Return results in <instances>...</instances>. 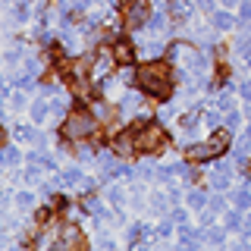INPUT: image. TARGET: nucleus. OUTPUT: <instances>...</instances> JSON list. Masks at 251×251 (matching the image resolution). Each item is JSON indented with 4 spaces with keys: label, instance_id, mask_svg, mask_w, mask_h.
Masks as SVG:
<instances>
[{
    "label": "nucleus",
    "instance_id": "obj_1",
    "mask_svg": "<svg viewBox=\"0 0 251 251\" xmlns=\"http://www.w3.org/2000/svg\"><path fill=\"white\" fill-rule=\"evenodd\" d=\"M138 85L151 98H170V69L163 63H148L138 69Z\"/></svg>",
    "mask_w": 251,
    "mask_h": 251
},
{
    "label": "nucleus",
    "instance_id": "obj_2",
    "mask_svg": "<svg viewBox=\"0 0 251 251\" xmlns=\"http://www.w3.org/2000/svg\"><path fill=\"white\" fill-rule=\"evenodd\" d=\"M135 138H138V151H167L170 148V138L163 132V126H154V123H135Z\"/></svg>",
    "mask_w": 251,
    "mask_h": 251
},
{
    "label": "nucleus",
    "instance_id": "obj_3",
    "mask_svg": "<svg viewBox=\"0 0 251 251\" xmlns=\"http://www.w3.org/2000/svg\"><path fill=\"white\" fill-rule=\"evenodd\" d=\"M63 132H66V138H88L98 132V126H94V116L88 110H75V113L66 116V126H63Z\"/></svg>",
    "mask_w": 251,
    "mask_h": 251
},
{
    "label": "nucleus",
    "instance_id": "obj_4",
    "mask_svg": "<svg viewBox=\"0 0 251 251\" xmlns=\"http://www.w3.org/2000/svg\"><path fill=\"white\" fill-rule=\"evenodd\" d=\"M50 251H85V239H82V232H78L75 226H66V229L60 232V239L50 245Z\"/></svg>",
    "mask_w": 251,
    "mask_h": 251
},
{
    "label": "nucleus",
    "instance_id": "obj_5",
    "mask_svg": "<svg viewBox=\"0 0 251 251\" xmlns=\"http://www.w3.org/2000/svg\"><path fill=\"white\" fill-rule=\"evenodd\" d=\"M148 19H151V6H148V0H129V3H126V22H129V28L145 25Z\"/></svg>",
    "mask_w": 251,
    "mask_h": 251
},
{
    "label": "nucleus",
    "instance_id": "obj_6",
    "mask_svg": "<svg viewBox=\"0 0 251 251\" xmlns=\"http://www.w3.org/2000/svg\"><path fill=\"white\" fill-rule=\"evenodd\" d=\"M135 148H138L135 129H129L126 135H120V138H116V154H120V157H129V154H135Z\"/></svg>",
    "mask_w": 251,
    "mask_h": 251
},
{
    "label": "nucleus",
    "instance_id": "obj_7",
    "mask_svg": "<svg viewBox=\"0 0 251 251\" xmlns=\"http://www.w3.org/2000/svg\"><path fill=\"white\" fill-rule=\"evenodd\" d=\"M113 60L123 63V66H129V63L135 60V50H132V44H129V41H116V44H113Z\"/></svg>",
    "mask_w": 251,
    "mask_h": 251
},
{
    "label": "nucleus",
    "instance_id": "obj_8",
    "mask_svg": "<svg viewBox=\"0 0 251 251\" xmlns=\"http://www.w3.org/2000/svg\"><path fill=\"white\" fill-rule=\"evenodd\" d=\"M113 63H116V60H113V53H98V57L91 60V75H94V78H100L110 66H113Z\"/></svg>",
    "mask_w": 251,
    "mask_h": 251
},
{
    "label": "nucleus",
    "instance_id": "obj_9",
    "mask_svg": "<svg viewBox=\"0 0 251 251\" xmlns=\"http://www.w3.org/2000/svg\"><path fill=\"white\" fill-rule=\"evenodd\" d=\"M210 157H217L214 148H210V141L207 145H192L188 148V160H210Z\"/></svg>",
    "mask_w": 251,
    "mask_h": 251
},
{
    "label": "nucleus",
    "instance_id": "obj_10",
    "mask_svg": "<svg viewBox=\"0 0 251 251\" xmlns=\"http://www.w3.org/2000/svg\"><path fill=\"white\" fill-rule=\"evenodd\" d=\"M226 145H229V135H226L223 129H217L214 135H210V148H214V154H220V151H226Z\"/></svg>",
    "mask_w": 251,
    "mask_h": 251
},
{
    "label": "nucleus",
    "instance_id": "obj_11",
    "mask_svg": "<svg viewBox=\"0 0 251 251\" xmlns=\"http://www.w3.org/2000/svg\"><path fill=\"white\" fill-rule=\"evenodd\" d=\"M170 13L176 16V19H188V13H192V6H188L185 0H173V3H170Z\"/></svg>",
    "mask_w": 251,
    "mask_h": 251
},
{
    "label": "nucleus",
    "instance_id": "obj_12",
    "mask_svg": "<svg viewBox=\"0 0 251 251\" xmlns=\"http://www.w3.org/2000/svg\"><path fill=\"white\" fill-rule=\"evenodd\" d=\"M16 135H19L22 141H44L35 129H28V126H19V129H16Z\"/></svg>",
    "mask_w": 251,
    "mask_h": 251
},
{
    "label": "nucleus",
    "instance_id": "obj_13",
    "mask_svg": "<svg viewBox=\"0 0 251 251\" xmlns=\"http://www.w3.org/2000/svg\"><path fill=\"white\" fill-rule=\"evenodd\" d=\"M188 204H192L195 210L207 207V195H204V192H192V195H188Z\"/></svg>",
    "mask_w": 251,
    "mask_h": 251
},
{
    "label": "nucleus",
    "instance_id": "obj_14",
    "mask_svg": "<svg viewBox=\"0 0 251 251\" xmlns=\"http://www.w3.org/2000/svg\"><path fill=\"white\" fill-rule=\"evenodd\" d=\"M214 25H217V28H229V25H232V16L217 13V16H214Z\"/></svg>",
    "mask_w": 251,
    "mask_h": 251
},
{
    "label": "nucleus",
    "instance_id": "obj_15",
    "mask_svg": "<svg viewBox=\"0 0 251 251\" xmlns=\"http://www.w3.org/2000/svg\"><path fill=\"white\" fill-rule=\"evenodd\" d=\"M145 50H148V57H151V60H157L163 47H160V41H148V44H145Z\"/></svg>",
    "mask_w": 251,
    "mask_h": 251
},
{
    "label": "nucleus",
    "instance_id": "obj_16",
    "mask_svg": "<svg viewBox=\"0 0 251 251\" xmlns=\"http://www.w3.org/2000/svg\"><path fill=\"white\" fill-rule=\"evenodd\" d=\"M3 163H6V167L19 163V151H16V148H6V151H3Z\"/></svg>",
    "mask_w": 251,
    "mask_h": 251
},
{
    "label": "nucleus",
    "instance_id": "obj_17",
    "mask_svg": "<svg viewBox=\"0 0 251 251\" xmlns=\"http://www.w3.org/2000/svg\"><path fill=\"white\" fill-rule=\"evenodd\" d=\"M16 201H19V207H22V210H28V207H31V204H35V195H28V192H22V195H19V198H16Z\"/></svg>",
    "mask_w": 251,
    "mask_h": 251
},
{
    "label": "nucleus",
    "instance_id": "obj_18",
    "mask_svg": "<svg viewBox=\"0 0 251 251\" xmlns=\"http://www.w3.org/2000/svg\"><path fill=\"white\" fill-rule=\"evenodd\" d=\"M47 110H50V107H47V104H35V107H31V116H35V120L41 123L44 116H47Z\"/></svg>",
    "mask_w": 251,
    "mask_h": 251
},
{
    "label": "nucleus",
    "instance_id": "obj_19",
    "mask_svg": "<svg viewBox=\"0 0 251 251\" xmlns=\"http://www.w3.org/2000/svg\"><path fill=\"white\" fill-rule=\"evenodd\" d=\"M195 126H198V113H188L185 120H182V129L185 132H195Z\"/></svg>",
    "mask_w": 251,
    "mask_h": 251
},
{
    "label": "nucleus",
    "instance_id": "obj_20",
    "mask_svg": "<svg viewBox=\"0 0 251 251\" xmlns=\"http://www.w3.org/2000/svg\"><path fill=\"white\" fill-rule=\"evenodd\" d=\"M235 207H251V195L239 192V195H235Z\"/></svg>",
    "mask_w": 251,
    "mask_h": 251
},
{
    "label": "nucleus",
    "instance_id": "obj_21",
    "mask_svg": "<svg viewBox=\"0 0 251 251\" xmlns=\"http://www.w3.org/2000/svg\"><path fill=\"white\" fill-rule=\"evenodd\" d=\"M138 107V98H135V94H126V98H123V110H135Z\"/></svg>",
    "mask_w": 251,
    "mask_h": 251
},
{
    "label": "nucleus",
    "instance_id": "obj_22",
    "mask_svg": "<svg viewBox=\"0 0 251 251\" xmlns=\"http://www.w3.org/2000/svg\"><path fill=\"white\" fill-rule=\"evenodd\" d=\"M217 107H220V110H232V100H229V94H220V98H217Z\"/></svg>",
    "mask_w": 251,
    "mask_h": 251
},
{
    "label": "nucleus",
    "instance_id": "obj_23",
    "mask_svg": "<svg viewBox=\"0 0 251 251\" xmlns=\"http://www.w3.org/2000/svg\"><path fill=\"white\" fill-rule=\"evenodd\" d=\"M85 207H88L91 214H98V210H100V201L98 198H85Z\"/></svg>",
    "mask_w": 251,
    "mask_h": 251
},
{
    "label": "nucleus",
    "instance_id": "obj_24",
    "mask_svg": "<svg viewBox=\"0 0 251 251\" xmlns=\"http://www.w3.org/2000/svg\"><path fill=\"white\" fill-rule=\"evenodd\" d=\"M148 25H151V28H163V16H154V19H148Z\"/></svg>",
    "mask_w": 251,
    "mask_h": 251
},
{
    "label": "nucleus",
    "instance_id": "obj_25",
    "mask_svg": "<svg viewBox=\"0 0 251 251\" xmlns=\"http://www.w3.org/2000/svg\"><path fill=\"white\" fill-rule=\"evenodd\" d=\"M226 226H229V229H232V226H239V214H226Z\"/></svg>",
    "mask_w": 251,
    "mask_h": 251
},
{
    "label": "nucleus",
    "instance_id": "obj_26",
    "mask_svg": "<svg viewBox=\"0 0 251 251\" xmlns=\"http://www.w3.org/2000/svg\"><path fill=\"white\" fill-rule=\"evenodd\" d=\"M100 248L110 251V248H113V239H110V235H104V239H100Z\"/></svg>",
    "mask_w": 251,
    "mask_h": 251
},
{
    "label": "nucleus",
    "instance_id": "obj_27",
    "mask_svg": "<svg viewBox=\"0 0 251 251\" xmlns=\"http://www.w3.org/2000/svg\"><path fill=\"white\" fill-rule=\"evenodd\" d=\"M154 214H163V198H154Z\"/></svg>",
    "mask_w": 251,
    "mask_h": 251
},
{
    "label": "nucleus",
    "instance_id": "obj_28",
    "mask_svg": "<svg viewBox=\"0 0 251 251\" xmlns=\"http://www.w3.org/2000/svg\"><path fill=\"white\" fill-rule=\"evenodd\" d=\"M129 239H132V242H138V239H141V229H138V226H132V232H129Z\"/></svg>",
    "mask_w": 251,
    "mask_h": 251
},
{
    "label": "nucleus",
    "instance_id": "obj_29",
    "mask_svg": "<svg viewBox=\"0 0 251 251\" xmlns=\"http://www.w3.org/2000/svg\"><path fill=\"white\" fill-rule=\"evenodd\" d=\"M201 3V10H214V0H198Z\"/></svg>",
    "mask_w": 251,
    "mask_h": 251
},
{
    "label": "nucleus",
    "instance_id": "obj_30",
    "mask_svg": "<svg viewBox=\"0 0 251 251\" xmlns=\"http://www.w3.org/2000/svg\"><path fill=\"white\" fill-rule=\"evenodd\" d=\"M242 94H245V98H251V82H242Z\"/></svg>",
    "mask_w": 251,
    "mask_h": 251
},
{
    "label": "nucleus",
    "instance_id": "obj_31",
    "mask_svg": "<svg viewBox=\"0 0 251 251\" xmlns=\"http://www.w3.org/2000/svg\"><path fill=\"white\" fill-rule=\"evenodd\" d=\"M242 16H245V19H251V3H245V6H242Z\"/></svg>",
    "mask_w": 251,
    "mask_h": 251
},
{
    "label": "nucleus",
    "instance_id": "obj_32",
    "mask_svg": "<svg viewBox=\"0 0 251 251\" xmlns=\"http://www.w3.org/2000/svg\"><path fill=\"white\" fill-rule=\"evenodd\" d=\"M245 232H248V235H251V220H248V223H245Z\"/></svg>",
    "mask_w": 251,
    "mask_h": 251
},
{
    "label": "nucleus",
    "instance_id": "obj_33",
    "mask_svg": "<svg viewBox=\"0 0 251 251\" xmlns=\"http://www.w3.org/2000/svg\"><path fill=\"white\" fill-rule=\"evenodd\" d=\"M126 3H129V0H126ZM126 3H123V6H126Z\"/></svg>",
    "mask_w": 251,
    "mask_h": 251
}]
</instances>
